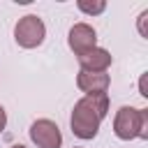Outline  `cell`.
I'll list each match as a JSON object with an SVG mask.
<instances>
[{"mask_svg": "<svg viewBox=\"0 0 148 148\" xmlns=\"http://www.w3.org/2000/svg\"><path fill=\"white\" fill-rule=\"evenodd\" d=\"M109 111V95L99 92V95H86L74 104L69 125L74 136L79 139H95L99 132V125L104 120Z\"/></svg>", "mask_w": 148, "mask_h": 148, "instance_id": "1", "label": "cell"}, {"mask_svg": "<svg viewBox=\"0 0 148 148\" xmlns=\"http://www.w3.org/2000/svg\"><path fill=\"white\" fill-rule=\"evenodd\" d=\"M113 132L118 139H148V111L134 106H120L113 118Z\"/></svg>", "mask_w": 148, "mask_h": 148, "instance_id": "2", "label": "cell"}, {"mask_svg": "<svg viewBox=\"0 0 148 148\" xmlns=\"http://www.w3.org/2000/svg\"><path fill=\"white\" fill-rule=\"evenodd\" d=\"M46 37V25L37 14H25L14 28V39L23 49H37Z\"/></svg>", "mask_w": 148, "mask_h": 148, "instance_id": "3", "label": "cell"}, {"mask_svg": "<svg viewBox=\"0 0 148 148\" xmlns=\"http://www.w3.org/2000/svg\"><path fill=\"white\" fill-rule=\"evenodd\" d=\"M30 139L37 148H60L62 146L60 127L49 118H39L30 125Z\"/></svg>", "mask_w": 148, "mask_h": 148, "instance_id": "4", "label": "cell"}, {"mask_svg": "<svg viewBox=\"0 0 148 148\" xmlns=\"http://www.w3.org/2000/svg\"><path fill=\"white\" fill-rule=\"evenodd\" d=\"M67 44H69V49H72V51L76 53V58H79V56H83V53H88L90 49L97 46V32H95V28L88 25V23H74V25L69 28Z\"/></svg>", "mask_w": 148, "mask_h": 148, "instance_id": "5", "label": "cell"}, {"mask_svg": "<svg viewBox=\"0 0 148 148\" xmlns=\"http://www.w3.org/2000/svg\"><path fill=\"white\" fill-rule=\"evenodd\" d=\"M109 74L106 72H79L76 76V86L79 90H83L86 95H99L109 90Z\"/></svg>", "mask_w": 148, "mask_h": 148, "instance_id": "6", "label": "cell"}, {"mask_svg": "<svg viewBox=\"0 0 148 148\" xmlns=\"http://www.w3.org/2000/svg\"><path fill=\"white\" fill-rule=\"evenodd\" d=\"M79 65H81V72H106L111 65V53L106 49L95 46L88 53L79 56Z\"/></svg>", "mask_w": 148, "mask_h": 148, "instance_id": "7", "label": "cell"}, {"mask_svg": "<svg viewBox=\"0 0 148 148\" xmlns=\"http://www.w3.org/2000/svg\"><path fill=\"white\" fill-rule=\"evenodd\" d=\"M76 7L83 12V14H90V16H95V14H102L104 9H106V2L104 0H79L76 2Z\"/></svg>", "mask_w": 148, "mask_h": 148, "instance_id": "8", "label": "cell"}, {"mask_svg": "<svg viewBox=\"0 0 148 148\" xmlns=\"http://www.w3.org/2000/svg\"><path fill=\"white\" fill-rule=\"evenodd\" d=\"M146 18H148V12H141L139 14V32H141V37H148L146 35Z\"/></svg>", "mask_w": 148, "mask_h": 148, "instance_id": "9", "label": "cell"}, {"mask_svg": "<svg viewBox=\"0 0 148 148\" xmlns=\"http://www.w3.org/2000/svg\"><path fill=\"white\" fill-rule=\"evenodd\" d=\"M7 127V111L0 106V134H2V130Z\"/></svg>", "mask_w": 148, "mask_h": 148, "instance_id": "10", "label": "cell"}, {"mask_svg": "<svg viewBox=\"0 0 148 148\" xmlns=\"http://www.w3.org/2000/svg\"><path fill=\"white\" fill-rule=\"evenodd\" d=\"M139 88H141V95H143V97H148V92H146V74L141 76V81H139Z\"/></svg>", "mask_w": 148, "mask_h": 148, "instance_id": "11", "label": "cell"}, {"mask_svg": "<svg viewBox=\"0 0 148 148\" xmlns=\"http://www.w3.org/2000/svg\"><path fill=\"white\" fill-rule=\"evenodd\" d=\"M12 148H25V146H21V143H14V146H12Z\"/></svg>", "mask_w": 148, "mask_h": 148, "instance_id": "12", "label": "cell"}]
</instances>
